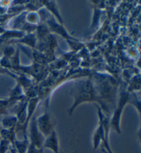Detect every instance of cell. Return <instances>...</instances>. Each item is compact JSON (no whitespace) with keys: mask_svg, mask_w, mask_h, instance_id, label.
<instances>
[{"mask_svg":"<svg viewBox=\"0 0 141 153\" xmlns=\"http://www.w3.org/2000/svg\"><path fill=\"white\" fill-rule=\"evenodd\" d=\"M45 137L40 133L37 126L35 117H32L30 126V140L31 144L38 148H42Z\"/></svg>","mask_w":141,"mask_h":153,"instance_id":"3957f363","label":"cell"},{"mask_svg":"<svg viewBox=\"0 0 141 153\" xmlns=\"http://www.w3.org/2000/svg\"><path fill=\"white\" fill-rule=\"evenodd\" d=\"M10 143L4 139L0 140V153H7L10 150Z\"/></svg>","mask_w":141,"mask_h":153,"instance_id":"8992f818","label":"cell"},{"mask_svg":"<svg viewBox=\"0 0 141 153\" xmlns=\"http://www.w3.org/2000/svg\"><path fill=\"white\" fill-rule=\"evenodd\" d=\"M43 148L49 149L53 153H60L59 152V143L56 131H54L50 135L45 138Z\"/></svg>","mask_w":141,"mask_h":153,"instance_id":"277c9868","label":"cell"},{"mask_svg":"<svg viewBox=\"0 0 141 153\" xmlns=\"http://www.w3.org/2000/svg\"><path fill=\"white\" fill-rule=\"evenodd\" d=\"M128 101V97L126 95L122 96L118 106L114 110V113H113V116L110 120V128L114 129V131L118 133H121V128H120V123H121V118L123 111L124 106H125Z\"/></svg>","mask_w":141,"mask_h":153,"instance_id":"7a4b0ae2","label":"cell"},{"mask_svg":"<svg viewBox=\"0 0 141 153\" xmlns=\"http://www.w3.org/2000/svg\"><path fill=\"white\" fill-rule=\"evenodd\" d=\"M0 131H1V130H0Z\"/></svg>","mask_w":141,"mask_h":153,"instance_id":"9c48e42d","label":"cell"},{"mask_svg":"<svg viewBox=\"0 0 141 153\" xmlns=\"http://www.w3.org/2000/svg\"><path fill=\"white\" fill-rule=\"evenodd\" d=\"M37 126L39 131L42 135L46 137L50 135L53 131H55L54 128L56 126V120L50 113L46 112L43 114L36 119Z\"/></svg>","mask_w":141,"mask_h":153,"instance_id":"6da1fadb","label":"cell"},{"mask_svg":"<svg viewBox=\"0 0 141 153\" xmlns=\"http://www.w3.org/2000/svg\"><path fill=\"white\" fill-rule=\"evenodd\" d=\"M42 152V150L41 148H38L35 146H34L33 145H32L30 143L28 148L27 152L26 153H41Z\"/></svg>","mask_w":141,"mask_h":153,"instance_id":"ba28073f","label":"cell"},{"mask_svg":"<svg viewBox=\"0 0 141 153\" xmlns=\"http://www.w3.org/2000/svg\"><path fill=\"white\" fill-rule=\"evenodd\" d=\"M102 151L104 153H113L112 150H111L110 144H109V140L108 138L104 140L102 143Z\"/></svg>","mask_w":141,"mask_h":153,"instance_id":"52a82bcc","label":"cell"},{"mask_svg":"<svg viewBox=\"0 0 141 153\" xmlns=\"http://www.w3.org/2000/svg\"><path fill=\"white\" fill-rule=\"evenodd\" d=\"M17 124V117L15 116H8L2 120V126L4 129L15 128Z\"/></svg>","mask_w":141,"mask_h":153,"instance_id":"5b68a950","label":"cell"}]
</instances>
